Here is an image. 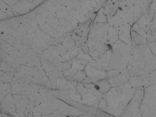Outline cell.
I'll use <instances>...</instances> for the list:
<instances>
[{
    "mask_svg": "<svg viewBox=\"0 0 156 117\" xmlns=\"http://www.w3.org/2000/svg\"><path fill=\"white\" fill-rule=\"evenodd\" d=\"M131 31L136 32L141 36L147 39V32L141 28L136 22L132 26Z\"/></svg>",
    "mask_w": 156,
    "mask_h": 117,
    "instance_id": "cell-13",
    "label": "cell"
},
{
    "mask_svg": "<svg viewBox=\"0 0 156 117\" xmlns=\"http://www.w3.org/2000/svg\"><path fill=\"white\" fill-rule=\"evenodd\" d=\"M147 45L153 53L156 55V41L148 42Z\"/></svg>",
    "mask_w": 156,
    "mask_h": 117,
    "instance_id": "cell-15",
    "label": "cell"
},
{
    "mask_svg": "<svg viewBox=\"0 0 156 117\" xmlns=\"http://www.w3.org/2000/svg\"><path fill=\"white\" fill-rule=\"evenodd\" d=\"M150 29L151 33L156 30V12L154 14L152 21L151 22Z\"/></svg>",
    "mask_w": 156,
    "mask_h": 117,
    "instance_id": "cell-14",
    "label": "cell"
},
{
    "mask_svg": "<svg viewBox=\"0 0 156 117\" xmlns=\"http://www.w3.org/2000/svg\"><path fill=\"white\" fill-rule=\"evenodd\" d=\"M85 73L93 84L107 78V74L97 62H91L85 68Z\"/></svg>",
    "mask_w": 156,
    "mask_h": 117,
    "instance_id": "cell-7",
    "label": "cell"
},
{
    "mask_svg": "<svg viewBox=\"0 0 156 117\" xmlns=\"http://www.w3.org/2000/svg\"><path fill=\"white\" fill-rule=\"evenodd\" d=\"M144 91H136L131 101L119 117H142L140 106L142 100ZM98 117H115L98 110L96 114Z\"/></svg>",
    "mask_w": 156,
    "mask_h": 117,
    "instance_id": "cell-4",
    "label": "cell"
},
{
    "mask_svg": "<svg viewBox=\"0 0 156 117\" xmlns=\"http://www.w3.org/2000/svg\"><path fill=\"white\" fill-rule=\"evenodd\" d=\"M107 78L111 88H113L124 85L129 82V74L127 69H116L108 72Z\"/></svg>",
    "mask_w": 156,
    "mask_h": 117,
    "instance_id": "cell-5",
    "label": "cell"
},
{
    "mask_svg": "<svg viewBox=\"0 0 156 117\" xmlns=\"http://www.w3.org/2000/svg\"><path fill=\"white\" fill-rule=\"evenodd\" d=\"M131 27L129 24H126L119 27V40L128 46L132 47L131 32Z\"/></svg>",
    "mask_w": 156,
    "mask_h": 117,
    "instance_id": "cell-9",
    "label": "cell"
},
{
    "mask_svg": "<svg viewBox=\"0 0 156 117\" xmlns=\"http://www.w3.org/2000/svg\"><path fill=\"white\" fill-rule=\"evenodd\" d=\"M127 69L130 77L147 75L156 69V55L147 44L132 47Z\"/></svg>",
    "mask_w": 156,
    "mask_h": 117,
    "instance_id": "cell-2",
    "label": "cell"
},
{
    "mask_svg": "<svg viewBox=\"0 0 156 117\" xmlns=\"http://www.w3.org/2000/svg\"><path fill=\"white\" fill-rule=\"evenodd\" d=\"M76 117H98L95 114H85Z\"/></svg>",
    "mask_w": 156,
    "mask_h": 117,
    "instance_id": "cell-17",
    "label": "cell"
},
{
    "mask_svg": "<svg viewBox=\"0 0 156 117\" xmlns=\"http://www.w3.org/2000/svg\"><path fill=\"white\" fill-rule=\"evenodd\" d=\"M109 29L107 30L106 25L102 24L95 25L92 27L90 34V41L102 43V42L106 38Z\"/></svg>",
    "mask_w": 156,
    "mask_h": 117,
    "instance_id": "cell-8",
    "label": "cell"
},
{
    "mask_svg": "<svg viewBox=\"0 0 156 117\" xmlns=\"http://www.w3.org/2000/svg\"><path fill=\"white\" fill-rule=\"evenodd\" d=\"M136 91L143 90L156 84V69L145 76L130 77L128 82Z\"/></svg>",
    "mask_w": 156,
    "mask_h": 117,
    "instance_id": "cell-6",
    "label": "cell"
},
{
    "mask_svg": "<svg viewBox=\"0 0 156 117\" xmlns=\"http://www.w3.org/2000/svg\"><path fill=\"white\" fill-rule=\"evenodd\" d=\"M147 43L156 41V30L151 33L150 36L147 37Z\"/></svg>",
    "mask_w": 156,
    "mask_h": 117,
    "instance_id": "cell-16",
    "label": "cell"
},
{
    "mask_svg": "<svg viewBox=\"0 0 156 117\" xmlns=\"http://www.w3.org/2000/svg\"><path fill=\"white\" fill-rule=\"evenodd\" d=\"M140 109L142 117H156V84L144 90Z\"/></svg>",
    "mask_w": 156,
    "mask_h": 117,
    "instance_id": "cell-3",
    "label": "cell"
},
{
    "mask_svg": "<svg viewBox=\"0 0 156 117\" xmlns=\"http://www.w3.org/2000/svg\"><path fill=\"white\" fill-rule=\"evenodd\" d=\"M136 90L128 83L111 88L103 95L98 110L115 117H119L132 101Z\"/></svg>",
    "mask_w": 156,
    "mask_h": 117,
    "instance_id": "cell-1",
    "label": "cell"
},
{
    "mask_svg": "<svg viewBox=\"0 0 156 117\" xmlns=\"http://www.w3.org/2000/svg\"><path fill=\"white\" fill-rule=\"evenodd\" d=\"M109 29L108 36L109 40L112 43H115L119 40L118 38V32L119 27H112Z\"/></svg>",
    "mask_w": 156,
    "mask_h": 117,
    "instance_id": "cell-12",
    "label": "cell"
},
{
    "mask_svg": "<svg viewBox=\"0 0 156 117\" xmlns=\"http://www.w3.org/2000/svg\"><path fill=\"white\" fill-rule=\"evenodd\" d=\"M95 42V44L89 47L90 55L94 59H100L105 53V48L101 43Z\"/></svg>",
    "mask_w": 156,
    "mask_h": 117,
    "instance_id": "cell-10",
    "label": "cell"
},
{
    "mask_svg": "<svg viewBox=\"0 0 156 117\" xmlns=\"http://www.w3.org/2000/svg\"><path fill=\"white\" fill-rule=\"evenodd\" d=\"M131 35L132 41V47L147 44V39L141 36L136 32L131 31Z\"/></svg>",
    "mask_w": 156,
    "mask_h": 117,
    "instance_id": "cell-11",
    "label": "cell"
}]
</instances>
